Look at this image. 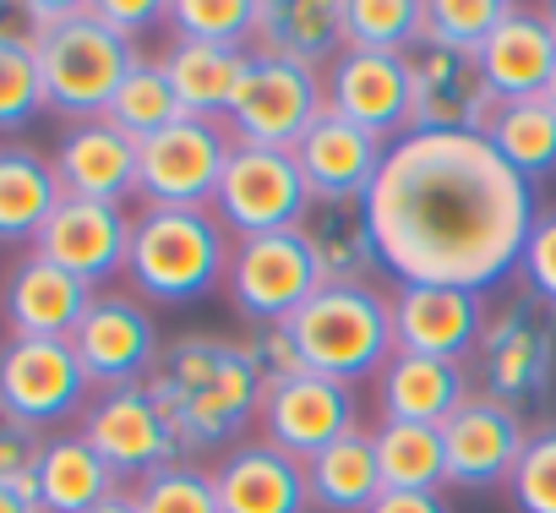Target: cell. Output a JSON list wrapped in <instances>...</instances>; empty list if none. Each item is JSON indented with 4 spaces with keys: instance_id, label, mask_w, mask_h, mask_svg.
I'll return each instance as SVG.
<instances>
[{
    "instance_id": "cell-1",
    "label": "cell",
    "mask_w": 556,
    "mask_h": 513,
    "mask_svg": "<svg viewBox=\"0 0 556 513\" xmlns=\"http://www.w3.org/2000/svg\"><path fill=\"white\" fill-rule=\"evenodd\" d=\"M361 213L393 285L491 296L518 274L540 191L513 175L485 137L409 132L388 142Z\"/></svg>"
},
{
    "instance_id": "cell-2",
    "label": "cell",
    "mask_w": 556,
    "mask_h": 513,
    "mask_svg": "<svg viewBox=\"0 0 556 513\" xmlns=\"http://www.w3.org/2000/svg\"><path fill=\"white\" fill-rule=\"evenodd\" d=\"M153 404L175 426L186 459L197 453H229L245 442V431L262 415V372L245 345L224 334H180L164 345L159 372L148 377Z\"/></svg>"
},
{
    "instance_id": "cell-3",
    "label": "cell",
    "mask_w": 556,
    "mask_h": 513,
    "mask_svg": "<svg viewBox=\"0 0 556 513\" xmlns=\"http://www.w3.org/2000/svg\"><path fill=\"white\" fill-rule=\"evenodd\" d=\"M235 235L213 208H142L131 224L126 285L148 306H197L224 290Z\"/></svg>"
},
{
    "instance_id": "cell-4",
    "label": "cell",
    "mask_w": 556,
    "mask_h": 513,
    "mask_svg": "<svg viewBox=\"0 0 556 513\" xmlns=\"http://www.w3.org/2000/svg\"><path fill=\"white\" fill-rule=\"evenodd\" d=\"M301 366L344 388L377 383L393 355V306L377 285H323L290 323Z\"/></svg>"
},
{
    "instance_id": "cell-5",
    "label": "cell",
    "mask_w": 556,
    "mask_h": 513,
    "mask_svg": "<svg viewBox=\"0 0 556 513\" xmlns=\"http://www.w3.org/2000/svg\"><path fill=\"white\" fill-rule=\"evenodd\" d=\"M34 50H39V77H45V104L55 115H66L72 126L77 121H104L110 99L121 93L126 72L137 66V45L110 34L93 17L88 0H83L77 17L39 34Z\"/></svg>"
},
{
    "instance_id": "cell-6",
    "label": "cell",
    "mask_w": 556,
    "mask_h": 513,
    "mask_svg": "<svg viewBox=\"0 0 556 513\" xmlns=\"http://www.w3.org/2000/svg\"><path fill=\"white\" fill-rule=\"evenodd\" d=\"M475 383L518 415L540 410L556 388V312H545L523 290L491 306L485 334L475 345Z\"/></svg>"
},
{
    "instance_id": "cell-7",
    "label": "cell",
    "mask_w": 556,
    "mask_h": 513,
    "mask_svg": "<svg viewBox=\"0 0 556 513\" xmlns=\"http://www.w3.org/2000/svg\"><path fill=\"white\" fill-rule=\"evenodd\" d=\"M323 263L317 246L301 229H278V235H256V240H235L229 251V274H224V296L240 312V323L251 328H278L290 323L317 290H323Z\"/></svg>"
},
{
    "instance_id": "cell-8",
    "label": "cell",
    "mask_w": 556,
    "mask_h": 513,
    "mask_svg": "<svg viewBox=\"0 0 556 513\" xmlns=\"http://www.w3.org/2000/svg\"><path fill=\"white\" fill-rule=\"evenodd\" d=\"M328 115V88L323 72L278 61V55H256L240 72L235 104H229V137L251 142V148H285L295 153V142Z\"/></svg>"
},
{
    "instance_id": "cell-9",
    "label": "cell",
    "mask_w": 556,
    "mask_h": 513,
    "mask_svg": "<svg viewBox=\"0 0 556 513\" xmlns=\"http://www.w3.org/2000/svg\"><path fill=\"white\" fill-rule=\"evenodd\" d=\"M235 137L224 121L180 115L175 126L137 142V202L142 208H213Z\"/></svg>"
},
{
    "instance_id": "cell-10",
    "label": "cell",
    "mask_w": 556,
    "mask_h": 513,
    "mask_svg": "<svg viewBox=\"0 0 556 513\" xmlns=\"http://www.w3.org/2000/svg\"><path fill=\"white\" fill-rule=\"evenodd\" d=\"M213 213L235 240L301 229L312 218V191L301 180L295 153L235 142V153L224 164V180H218V197H213Z\"/></svg>"
},
{
    "instance_id": "cell-11",
    "label": "cell",
    "mask_w": 556,
    "mask_h": 513,
    "mask_svg": "<svg viewBox=\"0 0 556 513\" xmlns=\"http://www.w3.org/2000/svg\"><path fill=\"white\" fill-rule=\"evenodd\" d=\"M77 437L121 475V480H148L169 464L186 459L175 426L164 421V410L153 404L148 383H131V388H99L77 421Z\"/></svg>"
},
{
    "instance_id": "cell-12",
    "label": "cell",
    "mask_w": 556,
    "mask_h": 513,
    "mask_svg": "<svg viewBox=\"0 0 556 513\" xmlns=\"http://www.w3.org/2000/svg\"><path fill=\"white\" fill-rule=\"evenodd\" d=\"M93 383L72 350V339H7L0 345V410H12L23 426L50 431L83 421Z\"/></svg>"
},
{
    "instance_id": "cell-13",
    "label": "cell",
    "mask_w": 556,
    "mask_h": 513,
    "mask_svg": "<svg viewBox=\"0 0 556 513\" xmlns=\"http://www.w3.org/2000/svg\"><path fill=\"white\" fill-rule=\"evenodd\" d=\"M72 350L99 388H131V383H148L164 361V339H159V323L148 312V301H137L131 290H99L88 317L77 323L72 334Z\"/></svg>"
},
{
    "instance_id": "cell-14",
    "label": "cell",
    "mask_w": 556,
    "mask_h": 513,
    "mask_svg": "<svg viewBox=\"0 0 556 513\" xmlns=\"http://www.w3.org/2000/svg\"><path fill=\"white\" fill-rule=\"evenodd\" d=\"M361 431V399L355 388L317 377V372H295L285 383H267L262 393V415H256V437L273 442L290 459H317L323 448H333L339 437Z\"/></svg>"
},
{
    "instance_id": "cell-15",
    "label": "cell",
    "mask_w": 556,
    "mask_h": 513,
    "mask_svg": "<svg viewBox=\"0 0 556 513\" xmlns=\"http://www.w3.org/2000/svg\"><path fill=\"white\" fill-rule=\"evenodd\" d=\"M496 110V93L469 50L420 45L409 55V132L480 137Z\"/></svg>"
},
{
    "instance_id": "cell-16",
    "label": "cell",
    "mask_w": 556,
    "mask_h": 513,
    "mask_svg": "<svg viewBox=\"0 0 556 513\" xmlns=\"http://www.w3.org/2000/svg\"><path fill=\"white\" fill-rule=\"evenodd\" d=\"M131 224H137V213H126V208H115V202L61 197V208H55L50 224L39 229L34 251L45 256V263L66 268L72 279H83L88 290H99V285H110L115 274H126Z\"/></svg>"
},
{
    "instance_id": "cell-17",
    "label": "cell",
    "mask_w": 556,
    "mask_h": 513,
    "mask_svg": "<svg viewBox=\"0 0 556 513\" xmlns=\"http://www.w3.org/2000/svg\"><path fill=\"white\" fill-rule=\"evenodd\" d=\"M388 306H393V350L437 361H475V345L491 317L485 296L453 285H393Z\"/></svg>"
},
{
    "instance_id": "cell-18",
    "label": "cell",
    "mask_w": 556,
    "mask_h": 513,
    "mask_svg": "<svg viewBox=\"0 0 556 513\" xmlns=\"http://www.w3.org/2000/svg\"><path fill=\"white\" fill-rule=\"evenodd\" d=\"M529 442V421L491 393H469L458 415L442 426V453H447V486L464 491H496L507 486L518 453Z\"/></svg>"
},
{
    "instance_id": "cell-19",
    "label": "cell",
    "mask_w": 556,
    "mask_h": 513,
    "mask_svg": "<svg viewBox=\"0 0 556 513\" xmlns=\"http://www.w3.org/2000/svg\"><path fill=\"white\" fill-rule=\"evenodd\" d=\"M328 110L350 126L399 142L409 137V55H377V50H344L328 72Z\"/></svg>"
},
{
    "instance_id": "cell-20",
    "label": "cell",
    "mask_w": 556,
    "mask_h": 513,
    "mask_svg": "<svg viewBox=\"0 0 556 513\" xmlns=\"http://www.w3.org/2000/svg\"><path fill=\"white\" fill-rule=\"evenodd\" d=\"M382 159H388V142L350 126L333 110L295 142V164H301V180L312 191V208H361Z\"/></svg>"
},
{
    "instance_id": "cell-21",
    "label": "cell",
    "mask_w": 556,
    "mask_h": 513,
    "mask_svg": "<svg viewBox=\"0 0 556 513\" xmlns=\"http://www.w3.org/2000/svg\"><path fill=\"white\" fill-rule=\"evenodd\" d=\"M93 296L99 290H88L66 268L45 263L39 251H28L0 279V317H7L12 339H72L77 323L88 317Z\"/></svg>"
},
{
    "instance_id": "cell-22",
    "label": "cell",
    "mask_w": 556,
    "mask_h": 513,
    "mask_svg": "<svg viewBox=\"0 0 556 513\" xmlns=\"http://www.w3.org/2000/svg\"><path fill=\"white\" fill-rule=\"evenodd\" d=\"M50 164H55L61 197L115 202V208H126V197H137V137H126L115 121L66 126Z\"/></svg>"
},
{
    "instance_id": "cell-23",
    "label": "cell",
    "mask_w": 556,
    "mask_h": 513,
    "mask_svg": "<svg viewBox=\"0 0 556 513\" xmlns=\"http://www.w3.org/2000/svg\"><path fill=\"white\" fill-rule=\"evenodd\" d=\"M213 491H218L224 513H312L306 464L278 453L262 437H245L229 453H218Z\"/></svg>"
},
{
    "instance_id": "cell-24",
    "label": "cell",
    "mask_w": 556,
    "mask_h": 513,
    "mask_svg": "<svg viewBox=\"0 0 556 513\" xmlns=\"http://www.w3.org/2000/svg\"><path fill=\"white\" fill-rule=\"evenodd\" d=\"M475 393L469 361H437V355H404L393 350L377 372V415L409 421V426H447L458 404Z\"/></svg>"
},
{
    "instance_id": "cell-25",
    "label": "cell",
    "mask_w": 556,
    "mask_h": 513,
    "mask_svg": "<svg viewBox=\"0 0 556 513\" xmlns=\"http://www.w3.org/2000/svg\"><path fill=\"white\" fill-rule=\"evenodd\" d=\"M496 104L507 99H540L551 72H556V34L545 23V12L534 7H507L502 23L491 28V39L475 50Z\"/></svg>"
},
{
    "instance_id": "cell-26",
    "label": "cell",
    "mask_w": 556,
    "mask_h": 513,
    "mask_svg": "<svg viewBox=\"0 0 556 513\" xmlns=\"http://www.w3.org/2000/svg\"><path fill=\"white\" fill-rule=\"evenodd\" d=\"M251 50L328 72L344 55V0H256Z\"/></svg>"
},
{
    "instance_id": "cell-27",
    "label": "cell",
    "mask_w": 556,
    "mask_h": 513,
    "mask_svg": "<svg viewBox=\"0 0 556 513\" xmlns=\"http://www.w3.org/2000/svg\"><path fill=\"white\" fill-rule=\"evenodd\" d=\"M110 491H121V475L77 431L45 437L39 464H34V502H39V513H88Z\"/></svg>"
},
{
    "instance_id": "cell-28",
    "label": "cell",
    "mask_w": 556,
    "mask_h": 513,
    "mask_svg": "<svg viewBox=\"0 0 556 513\" xmlns=\"http://www.w3.org/2000/svg\"><path fill=\"white\" fill-rule=\"evenodd\" d=\"M55 208V164L28 142H0V246H34Z\"/></svg>"
},
{
    "instance_id": "cell-29",
    "label": "cell",
    "mask_w": 556,
    "mask_h": 513,
    "mask_svg": "<svg viewBox=\"0 0 556 513\" xmlns=\"http://www.w3.org/2000/svg\"><path fill=\"white\" fill-rule=\"evenodd\" d=\"M245 61L251 50H218V45H186V39H169V50L159 55L180 99V115H197V121H229Z\"/></svg>"
},
{
    "instance_id": "cell-30",
    "label": "cell",
    "mask_w": 556,
    "mask_h": 513,
    "mask_svg": "<svg viewBox=\"0 0 556 513\" xmlns=\"http://www.w3.org/2000/svg\"><path fill=\"white\" fill-rule=\"evenodd\" d=\"M306 491L317 513H371L382 497V470H377V442L371 431H350L317 459H306Z\"/></svg>"
},
{
    "instance_id": "cell-31",
    "label": "cell",
    "mask_w": 556,
    "mask_h": 513,
    "mask_svg": "<svg viewBox=\"0 0 556 513\" xmlns=\"http://www.w3.org/2000/svg\"><path fill=\"white\" fill-rule=\"evenodd\" d=\"M480 137L529 186H540L545 175H556V110L545 99H507V104H496Z\"/></svg>"
},
{
    "instance_id": "cell-32",
    "label": "cell",
    "mask_w": 556,
    "mask_h": 513,
    "mask_svg": "<svg viewBox=\"0 0 556 513\" xmlns=\"http://www.w3.org/2000/svg\"><path fill=\"white\" fill-rule=\"evenodd\" d=\"M306 235L317 246L328 285H377L382 256H377V240H371L361 208H312Z\"/></svg>"
},
{
    "instance_id": "cell-33",
    "label": "cell",
    "mask_w": 556,
    "mask_h": 513,
    "mask_svg": "<svg viewBox=\"0 0 556 513\" xmlns=\"http://www.w3.org/2000/svg\"><path fill=\"white\" fill-rule=\"evenodd\" d=\"M371 442H377V470H382V491H442V486H447L442 426L382 421V426L371 431Z\"/></svg>"
},
{
    "instance_id": "cell-34",
    "label": "cell",
    "mask_w": 556,
    "mask_h": 513,
    "mask_svg": "<svg viewBox=\"0 0 556 513\" xmlns=\"http://www.w3.org/2000/svg\"><path fill=\"white\" fill-rule=\"evenodd\" d=\"M45 110L50 104H45L39 50H34V34L23 23V0H17L12 17L0 23V132H23Z\"/></svg>"
},
{
    "instance_id": "cell-35",
    "label": "cell",
    "mask_w": 556,
    "mask_h": 513,
    "mask_svg": "<svg viewBox=\"0 0 556 513\" xmlns=\"http://www.w3.org/2000/svg\"><path fill=\"white\" fill-rule=\"evenodd\" d=\"M426 45V0H344V50L415 55Z\"/></svg>"
},
{
    "instance_id": "cell-36",
    "label": "cell",
    "mask_w": 556,
    "mask_h": 513,
    "mask_svg": "<svg viewBox=\"0 0 556 513\" xmlns=\"http://www.w3.org/2000/svg\"><path fill=\"white\" fill-rule=\"evenodd\" d=\"M164 28H169V39H186V45L251 50V39H256V0H169Z\"/></svg>"
},
{
    "instance_id": "cell-37",
    "label": "cell",
    "mask_w": 556,
    "mask_h": 513,
    "mask_svg": "<svg viewBox=\"0 0 556 513\" xmlns=\"http://www.w3.org/2000/svg\"><path fill=\"white\" fill-rule=\"evenodd\" d=\"M104 121H115L126 137H153V132H164V126H175L180 121V99H175V88H169V77H164V66L159 61H148V55H137V66L126 72V83H121V93L110 99V115Z\"/></svg>"
},
{
    "instance_id": "cell-38",
    "label": "cell",
    "mask_w": 556,
    "mask_h": 513,
    "mask_svg": "<svg viewBox=\"0 0 556 513\" xmlns=\"http://www.w3.org/2000/svg\"><path fill=\"white\" fill-rule=\"evenodd\" d=\"M131 497L142 513H224L218 491H213V470H202L197 459H180V464L137 480Z\"/></svg>"
},
{
    "instance_id": "cell-39",
    "label": "cell",
    "mask_w": 556,
    "mask_h": 513,
    "mask_svg": "<svg viewBox=\"0 0 556 513\" xmlns=\"http://www.w3.org/2000/svg\"><path fill=\"white\" fill-rule=\"evenodd\" d=\"M513 513H556V421L529 426V442L507 475Z\"/></svg>"
},
{
    "instance_id": "cell-40",
    "label": "cell",
    "mask_w": 556,
    "mask_h": 513,
    "mask_svg": "<svg viewBox=\"0 0 556 513\" xmlns=\"http://www.w3.org/2000/svg\"><path fill=\"white\" fill-rule=\"evenodd\" d=\"M502 12H507V0H426V45L475 55L502 23Z\"/></svg>"
},
{
    "instance_id": "cell-41",
    "label": "cell",
    "mask_w": 556,
    "mask_h": 513,
    "mask_svg": "<svg viewBox=\"0 0 556 513\" xmlns=\"http://www.w3.org/2000/svg\"><path fill=\"white\" fill-rule=\"evenodd\" d=\"M518 290L540 301L545 312H556V208H540L529 229V246L518 256Z\"/></svg>"
},
{
    "instance_id": "cell-42",
    "label": "cell",
    "mask_w": 556,
    "mask_h": 513,
    "mask_svg": "<svg viewBox=\"0 0 556 513\" xmlns=\"http://www.w3.org/2000/svg\"><path fill=\"white\" fill-rule=\"evenodd\" d=\"M39 448L45 437L34 426H23L12 410H0V480L7 486H23L34 491V464H39Z\"/></svg>"
},
{
    "instance_id": "cell-43",
    "label": "cell",
    "mask_w": 556,
    "mask_h": 513,
    "mask_svg": "<svg viewBox=\"0 0 556 513\" xmlns=\"http://www.w3.org/2000/svg\"><path fill=\"white\" fill-rule=\"evenodd\" d=\"M93 7V17L110 28V34H121V39H142V34H153V28H164V17H169V0H88Z\"/></svg>"
},
{
    "instance_id": "cell-44",
    "label": "cell",
    "mask_w": 556,
    "mask_h": 513,
    "mask_svg": "<svg viewBox=\"0 0 556 513\" xmlns=\"http://www.w3.org/2000/svg\"><path fill=\"white\" fill-rule=\"evenodd\" d=\"M245 350H251V361H256L262 383H285V377L306 372V366H301V350H295V339H290V328H285V323H278V328H251Z\"/></svg>"
},
{
    "instance_id": "cell-45",
    "label": "cell",
    "mask_w": 556,
    "mask_h": 513,
    "mask_svg": "<svg viewBox=\"0 0 556 513\" xmlns=\"http://www.w3.org/2000/svg\"><path fill=\"white\" fill-rule=\"evenodd\" d=\"M371 513H453L442 491H382Z\"/></svg>"
},
{
    "instance_id": "cell-46",
    "label": "cell",
    "mask_w": 556,
    "mask_h": 513,
    "mask_svg": "<svg viewBox=\"0 0 556 513\" xmlns=\"http://www.w3.org/2000/svg\"><path fill=\"white\" fill-rule=\"evenodd\" d=\"M0 513H39V502H34V491L0 480Z\"/></svg>"
},
{
    "instance_id": "cell-47",
    "label": "cell",
    "mask_w": 556,
    "mask_h": 513,
    "mask_svg": "<svg viewBox=\"0 0 556 513\" xmlns=\"http://www.w3.org/2000/svg\"><path fill=\"white\" fill-rule=\"evenodd\" d=\"M88 513H142V508H137V497L121 486V491H110V497H104L99 508H88Z\"/></svg>"
},
{
    "instance_id": "cell-48",
    "label": "cell",
    "mask_w": 556,
    "mask_h": 513,
    "mask_svg": "<svg viewBox=\"0 0 556 513\" xmlns=\"http://www.w3.org/2000/svg\"><path fill=\"white\" fill-rule=\"evenodd\" d=\"M540 99H545V104L556 110V72H551V83H545V93H540Z\"/></svg>"
},
{
    "instance_id": "cell-49",
    "label": "cell",
    "mask_w": 556,
    "mask_h": 513,
    "mask_svg": "<svg viewBox=\"0 0 556 513\" xmlns=\"http://www.w3.org/2000/svg\"><path fill=\"white\" fill-rule=\"evenodd\" d=\"M540 12H545V23H551V34H556V0H545V7H540Z\"/></svg>"
},
{
    "instance_id": "cell-50",
    "label": "cell",
    "mask_w": 556,
    "mask_h": 513,
    "mask_svg": "<svg viewBox=\"0 0 556 513\" xmlns=\"http://www.w3.org/2000/svg\"><path fill=\"white\" fill-rule=\"evenodd\" d=\"M12 7H17V0H0V23H7V17H12Z\"/></svg>"
}]
</instances>
